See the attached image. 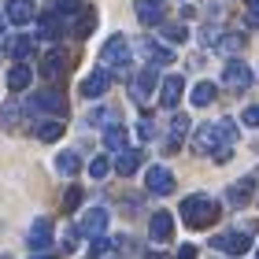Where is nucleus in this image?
<instances>
[{
  "mask_svg": "<svg viewBox=\"0 0 259 259\" xmlns=\"http://www.w3.org/2000/svg\"><path fill=\"white\" fill-rule=\"evenodd\" d=\"M78 230L85 233V237H104V230H108V207H89Z\"/></svg>",
  "mask_w": 259,
  "mask_h": 259,
  "instance_id": "nucleus-10",
  "label": "nucleus"
},
{
  "mask_svg": "<svg viewBox=\"0 0 259 259\" xmlns=\"http://www.w3.org/2000/svg\"><path fill=\"white\" fill-rule=\"evenodd\" d=\"M30 111H45V115H63L67 111V97L60 89H41V93H33L30 104H26Z\"/></svg>",
  "mask_w": 259,
  "mask_h": 259,
  "instance_id": "nucleus-3",
  "label": "nucleus"
},
{
  "mask_svg": "<svg viewBox=\"0 0 259 259\" xmlns=\"http://www.w3.org/2000/svg\"><path fill=\"white\" fill-rule=\"evenodd\" d=\"M145 189H148L152 196L174 193V174H170L167 167H148V170H145Z\"/></svg>",
  "mask_w": 259,
  "mask_h": 259,
  "instance_id": "nucleus-5",
  "label": "nucleus"
},
{
  "mask_svg": "<svg viewBox=\"0 0 259 259\" xmlns=\"http://www.w3.org/2000/svg\"><path fill=\"white\" fill-rule=\"evenodd\" d=\"M178 259H196V248H193V244H182V248H178Z\"/></svg>",
  "mask_w": 259,
  "mask_h": 259,
  "instance_id": "nucleus-42",
  "label": "nucleus"
},
{
  "mask_svg": "<svg viewBox=\"0 0 259 259\" xmlns=\"http://www.w3.org/2000/svg\"><path fill=\"white\" fill-rule=\"evenodd\" d=\"M30 78H33V70H30L26 63H15V67L8 70V89H15V93H19V89H26V85H30Z\"/></svg>",
  "mask_w": 259,
  "mask_h": 259,
  "instance_id": "nucleus-23",
  "label": "nucleus"
},
{
  "mask_svg": "<svg viewBox=\"0 0 259 259\" xmlns=\"http://www.w3.org/2000/svg\"><path fill=\"white\" fill-rule=\"evenodd\" d=\"M4 52L11 56V60H26V56L33 52V37H26V33H15V37L4 41Z\"/></svg>",
  "mask_w": 259,
  "mask_h": 259,
  "instance_id": "nucleus-20",
  "label": "nucleus"
},
{
  "mask_svg": "<svg viewBox=\"0 0 259 259\" xmlns=\"http://www.w3.org/2000/svg\"><path fill=\"white\" fill-rule=\"evenodd\" d=\"M222 81H226L230 89H248L252 85V67L241 63V60H230L222 67Z\"/></svg>",
  "mask_w": 259,
  "mask_h": 259,
  "instance_id": "nucleus-6",
  "label": "nucleus"
},
{
  "mask_svg": "<svg viewBox=\"0 0 259 259\" xmlns=\"http://www.w3.org/2000/svg\"><path fill=\"white\" fill-rule=\"evenodd\" d=\"M219 49L222 52H237V49H244V37H241V33H226V37L219 41Z\"/></svg>",
  "mask_w": 259,
  "mask_h": 259,
  "instance_id": "nucleus-35",
  "label": "nucleus"
},
{
  "mask_svg": "<svg viewBox=\"0 0 259 259\" xmlns=\"http://www.w3.org/2000/svg\"><path fill=\"white\" fill-rule=\"evenodd\" d=\"M60 33H63L60 15H41V19H37V37H41V41H60Z\"/></svg>",
  "mask_w": 259,
  "mask_h": 259,
  "instance_id": "nucleus-21",
  "label": "nucleus"
},
{
  "mask_svg": "<svg viewBox=\"0 0 259 259\" xmlns=\"http://www.w3.org/2000/svg\"><path fill=\"white\" fill-rule=\"evenodd\" d=\"M100 63H104V70H119V74L130 67V41L122 37V33L108 37V45L100 49Z\"/></svg>",
  "mask_w": 259,
  "mask_h": 259,
  "instance_id": "nucleus-2",
  "label": "nucleus"
},
{
  "mask_svg": "<svg viewBox=\"0 0 259 259\" xmlns=\"http://www.w3.org/2000/svg\"><path fill=\"white\" fill-rule=\"evenodd\" d=\"M152 89H156V67H145V70H137L134 81H130V97H134L137 104H145L152 97Z\"/></svg>",
  "mask_w": 259,
  "mask_h": 259,
  "instance_id": "nucleus-7",
  "label": "nucleus"
},
{
  "mask_svg": "<svg viewBox=\"0 0 259 259\" xmlns=\"http://www.w3.org/2000/svg\"><path fill=\"white\" fill-rule=\"evenodd\" d=\"M81 196H85V193H81L78 185H70V189L63 193V211H74V207L81 204Z\"/></svg>",
  "mask_w": 259,
  "mask_h": 259,
  "instance_id": "nucleus-34",
  "label": "nucleus"
},
{
  "mask_svg": "<svg viewBox=\"0 0 259 259\" xmlns=\"http://www.w3.org/2000/svg\"><path fill=\"white\" fill-rule=\"evenodd\" d=\"M211 244H215L219 252H226V255H244L252 248V233H244V230H233V233H215L211 237Z\"/></svg>",
  "mask_w": 259,
  "mask_h": 259,
  "instance_id": "nucleus-4",
  "label": "nucleus"
},
{
  "mask_svg": "<svg viewBox=\"0 0 259 259\" xmlns=\"http://www.w3.org/2000/svg\"><path fill=\"white\" fill-rule=\"evenodd\" d=\"M26 241H30V248H33V252H45V248L52 244V222H49V219H37V222L30 226Z\"/></svg>",
  "mask_w": 259,
  "mask_h": 259,
  "instance_id": "nucleus-15",
  "label": "nucleus"
},
{
  "mask_svg": "<svg viewBox=\"0 0 259 259\" xmlns=\"http://www.w3.org/2000/svg\"><path fill=\"white\" fill-rule=\"evenodd\" d=\"M215 219H219V204L207 193H196V196L182 200V222L189 230H207V226H215Z\"/></svg>",
  "mask_w": 259,
  "mask_h": 259,
  "instance_id": "nucleus-1",
  "label": "nucleus"
},
{
  "mask_svg": "<svg viewBox=\"0 0 259 259\" xmlns=\"http://www.w3.org/2000/svg\"><path fill=\"white\" fill-rule=\"evenodd\" d=\"M108 170H111V159H108V156H97V159L89 163V174H93V178H108Z\"/></svg>",
  "mask_w": 259,
  "mask_h": 259,
  "instance_id": "nucleus-33",
  "label": "nucleus"
},
{
  "mask_svg": "<svg viewBox=\"0 0 259 259\" xmlns=\"http://www.w3.org/2000/svg\"><path fill=\"white\" fill-rule=\"evenodd\" d=\"M248 4H255V0H248Z\"/></svg>",
  "mask_w": 259,
  "mask_h": 259,
  "instance_id": "nucleus-45",
  "label": "nucleus"
},
{
  "mask_svg": "<svg viewBox=\"0 0 259 259\" xmlns=\"http://www.w3.org/2000/svg\"><path fill=\"white\" fill-rule=\"evenodd\" d=\"M252 193H255V174H248V178H241V182L230 185V189H226V204L230 207H244L252 200Z\"/></svg>",
  "mask_w": 259,
  "mask_h": 259,
  "instance_id": "nucleus-11",
  "label": "nucleus"
},
{
  "mask_svg": "<svg viewBox=\"0 0 259 259\" xmlns=\"http://www.w3.org/2000/svg\"><path fill=\"white\" fill-rule=\"evenodd\" d=\"M148 259H170V255H163V252H152V255H148Z\"/></svg>",
  "mask_w": 259,
  "mask_h": 259,
  "instance_id": "nucleus-43",
  "label": "nucleus"
},
{
  "mask_svg": "<svg viewBox=\"0 0 259 259\" xmlns=\"http://www.w3.org/2000/svg\"><path fill=\"white\" fill-rule=\"evenodd\" d=\"M93 122H100L104 130H108V126H115V122H119V111H93Z\"/></svg>",
  "mask_w": 259,
  "mask_h": 259,
  "instance_id": "nucleus-37",
  "label": "nucleus"
},
{
  "mask_svg": "<svg viewBox=\"0 0 259 259\" xmlns=\"http://www.w3.org/2000/svg\"><path fill=\"white\" fill-rule=\"evenodd\" d=\"M163 4L159 0H137V19L145 22V26H156V22H163Z\"/></svg>",
  "mask_w": 259,
  "mask_h": 259,
  "instance_id": "nucleus-19",
  "label": "nucleus"
},
{
  "mask_svg": "<svg viewBox=\"0 0 259 259\" xmlns=\"http://www.w3.org/2000/svg\"><path fill=\"white\" fill-rule=\"evenodd\" d=\"M56 170H60V174H67V178H70V174H78L81 170V156H78V152H60V156H56Z\"/></svg>",
  "mask_w": 259,
  "mask_h": 259,
  "instance_id": "nucleus-25",
  "label": "nucleus"
},
{
  "mask_svg": "<svg viewBox=\"0 0 259 259\" xmlns=\"http://www.w3.org/2000/svg\"><path fill=\"white\" fill-rule=\"evenodd\" d=\"M81 11H85V8H81V0H56V15H60V19H70V15H81Z\"/></svg>",
  "mask_w": 259,
  "mask_h": 259,
  "instance_id": "nucleus-29",
  "label": "nucleus"
},
{
  "mask_svg": "<svg viewBox=\"0 0 259 259\" xmlns=\"http://www.w3.org/2000/svg\"><path fill=\"white\" fill-rule=\"evenodd\" d=\"M15 119H19V104H8V108L0 111V126L11 130V126H15Z\"/></svg>",
  "mask_w": 259,
  "mask_h": 259,
  "instance_id": "nucleus-36",
  "label": "nucleus"
},
{
  "mask_svg": "<svg viewBox=\"0 0 259 259\" xmlns=\"http://www.w3.org/2000/svg\"><path fill=\"white\" fill-rule=\"evenodd\" d=\"M193 148H196V152H215V148H226V145L219 141V126H215V122L196 126V134H193Z\"/></svg>",
  "mask_w": 259,
  "mask_h": 259,
  "instance_id": "nucleus-12",
  "label": "nucleus"
},
{
  "mask_svg": "<svg viewBox=\"0 0 259 259\" xmlns=\"http://www.w3.org/2000/svg\"><path fill=\"white\" fill-rule=\"evenodd\" d=\"M189 134V119L185 115H174L170 119V141H167V152H178V145H182V137Z\"/></svg>",
  "mask_w": 259,
  "mask_h": 259,
  "instance_id": "nucleus-24",
  "label": "nucleus"
},
{
  "mask_svg": "<svg viewBox=\"0 0 259 259\" xmlns=\"http://www.w3.org/2000/svg\"><path fill=\"white\" fill-rule=\"evenodd\" d=\"M255 255H259V252H255Z\"/></svg>",
  "mask_w": 259,
  "mask_h": 259,
  "instance_id": "nucleus-47",
  "label": "nucleus"
},
{
  "mask_svg": "<svg viewBox=\"0 0 259 259\" xmlns=\"http://www.w3.org/2000/svg\"><path fill=\"white\" fill-rule=\"evenodd\" d=\"M137 49H141V56H145L152 67H167V63H174V49H167V45H159V41H152V37H145Z\"/></svg>",
  "mask_w": 259,
  "mask_h": 259,
  "instance_id": "nucleus-9",
  "label": "nucleus"
},
{
  "mask_svg": "<svg viewBox=\"0 0 259 259\" xmlns=\"http://www.w3.org/2000/svg\"><path fill=\"white\" fill-rule=\"evenodd\" d=\"M111 167L119 170L122 178H130V174H137V167H145V152H141V148H122Z\"/></svg>",
  "mask_w": 259,
  "mask_h": 259,
  "instance_id": "nucleus-13",
  "label": "nucleus"
},
{
  "mask_svg": "<svg viewBox=\"0 0 259 259\" xmlns=\"http://www.w3.org/2000/svg\"><path fill=\"white\" fill-rule=\"evenodd\" d=\"M0 259H8V255H0Z\"/></svg>",
  "mask_w": 259,
  "mask_h": 259,
  "instance_id": "nucleus-46",
  "label": "nucleus"
},
{
  "mask_svg": "<svg viewBox=\"0 0 259 259\" xmlns=\"http://www.w3.org/2000/svg\"><path fill=\"white\" fill-rule=\"evenodd\" d=\"M111 248H115V241H108V237H93V259H108L111 255Z\"/></svg>",
  "mask_w": 259,
  "mask_h": 259,
  "instance_id": "nucleus-32",
  "label": "nucleus"
},
{
  "mask_svg": "<svg viewBox=\"0 0 259 259\" xmlns=\"http://www.w3.org/2000/svg\"><path fill=\"white\" fill-rule=\"evenodd\" d=\"M4 15H8V22H15V26H26V22L37 19V11H33L30 0H8Z\"/></svg>",
  "mask_w": 259,
  "mask_h": 259,
  "instance_id": "nucleus-16",
  "label": "nucleus"
},
{
  "mask_svg": "<svg viewBox=\"0 0 259 259\" xmlns=\"http://www.w3.org/2000/svg\"><path fill=\"white\" fill-rule=\"evenodd\" d=\"M108 85H111V74L108 70H93V74L81 81V97H89V100H97V97H104V93H108Z\"/></svg>",
  "mask_w": 259,
  "mask_h": 259,
  "instance_id": "nucleus-14",
  "label": "nucleus"
},
{
  "mask_svg": "<svg viewBox=\"0 0 259 259\" xmlns=\"http://www.w3.org/2000/svg\"><path fill=\"white\" fill-rule=\"evenodd\" d=\"M30 259H49V255H45V252H37V255H30Z\"/></svg>",
  "mask_w": 259,
  "mask_h": 259,
  "instance_id": "nucleus-44",
  "label": "nucleus"
},
{
  "mask_svg": "<svg viewBox=\"0 0 259 259\" xmlns=\"http://www.w3.org/2000/svg\"><path fill=\"white\" fill-rule=\"evenodd\" d=\"M248 26H259V0L248 4Z\"/></svg>",
  "mask_w": 259,
  "mask_h": 259,
  "instance_id": "nucleus-41",
  "label": "nucleus"
},
{
  "mask_svg": "<svg viewBox=\"0 0 259 259\" xmlns=\"http://www.w3.org/2000/svg\"><path fill=\"white\" fill-rule=\"evenodd\" d=\"M152 134H156V126H152V119H141V122H137V137H141V141H148Z\"/></svg>",
  "mask_w": 259,
  "mask_h": 259,
  "instance_id": "nucleus-39",
  "label": "nucleus"
},
{
  "mask_svg": "<svg viewBox=\"0 0 259 259\" xmlns=\"http://www.w3.org/2000/svg\"><path fill=\"white\" fill-rule=\"evenodd\" d=\"M185 37H189V30H185L182 22H170V26H163V41H170V45H182Z\"/></svg>",
  "mask_w": 259,
  "mask_h": 259,
  "instance_id": "nucleus-31",
  "label": "nucleus"
},
{
  "mask_svg": "<svg viewBox=\"0 0 259 259\" xmlns=\"http://www.w3.org/2000/svg\"><path fill=\"white\" fill-rule=\"evenodd\" d=\"M93 26H97V15H93V11H81L78 22H74V37H89Z\"/></svg>",
  "mask_w": 259,
  "mask_h": 259,
  "instance_id": "nucleus-28",
  "label": "nucleus"
},
{
  "mask_svg": "<svg viewBox=\"0 0 259 259\" xmlns=\"http://www.w3.org/2000/svg\"><path fill=\"white\" fill-rule=\"evenodd\" d=\"M219 97V89L211 85V81H196L193 93H189V100H193V108H207V104H215Z\"/></svg>",
  "mask_w": 259,
  "mask_h": 259,
  "instance_id": "nucleus-22",
  "label": "nucleus"
},
{
  "mask_svg": "<svg viewBox=\"0 0 259 259\" xmlns=\"http://www.w3.org/2000/svg\"><path fill=\"white\" fill-rule=\"evenodd\" d=\"M78 237H81V230H78V226H70V230L63 233V252H74V244H78Z\"/></svg>",
  "mask_w": 259,
  "mask_h": 259,
  "instance_id": "nucleus-38",
  "label": "nucleus"
},
{
  "mask_svg": "<svg viewBox=\"0 0 259 259\" xmlns=\"http://www.w3.org/2000/svg\"><path fill=\"white\" fill-rule=\"evenodd\" d=\"M104 145H108L111 152H122V148H126V130H122L119 122L108 126V130H104Z\"/></svg>",
  "mask_w": 259,
  "mask_h": 259,
  "instance_id": "nucleus-27",
  "label": "nucleus"
},
{
  "mask_svg": "<svg viewBox=\"0 0 259 259\" xmlns=\"http://www.w3.org/2000/svg\"><path fill=\"white\" fill-rule=\"evenodd\" d=\"M33 134H37V141L52 145V141H60V137H63V122H60V119H52V122H37V130H33Z\"/></svg>",
  "mask_w": 259,
  "mask_h": 259,
  "instance_id": "nucleus-26",
  "label": "nucleus"
},
{
  "mask_svg": "<svg viewBox=\"0 0 259 259\" xmlns=\"http://www.w3.org/2000/svg\"><path fill=\"white\" fill-rule=\"evenodd\" d=\"M182 89H185V81L178 74H167L163 85H159V104H163V108H174V104L182 100Z\"/></svg>",
  "mask_w": 259,
  "mask_h": 259,
  "instance_id": "nucleus-17",
  "label": "nucleus"
},
{
  "mask_svg": "<svg viewBox=\"0 0 259 259\" xmlns=\"http://www.w3.org/2000/svg\"><path fill=\"white\" fill-rule=\"evenodd\" d=\"M63 70H67V52H60V49H52L49 56H45V60H41V74L45 78H63Z\"/></svg>",
  "mask_w": 259,
  "mask_h": 259,
  "instance_id": "nucleus-18",
  "label": "nucleus"
},
{
  "mask_svg": "<svg viewBox=\"0 0 259 259\" xmlns=\"http://www.w3.org/2000/svg\"><path fill=\"white\" fill-rule=\"evenodd\" d=\"M148 237L156 241V244H167V241L174 237V215H170V211H156V215H152Z\"/></svg>",
  "mask_w": 259,
  "mask_h": 259,
  "instance_id": "nucleus-8",
  "label": "nucleus"
},
{
  "mask_svg": "<svg viewBox=\"0 0 259 259\" xmlns=\"http://www.w3.org/2000/svg\"><path fill=\"white\" fill-rule=\"evenodd\" d=\"M244 126H259V104H248V108H244Z\"/></svg>",
  "mask_w": 259,
  "mask_h": 259,
  "instance_id": "nucleus-40",
  "label": "nucleus"
},
{
  "mask_svg": "<svg viewBox=\"0 0 259 259\" xmlns=\"http://www.w3.org/2000/svg\"><path fill=\"white\" fill-rule=\"evenodd\" d=\"M215 126H219V141L233 148V141H237V122H233V119H222V122H215Z\"/></svg>",
  "mask_w": 259,
  "mask_h": 259,
  "instance_id": "nucleus-30",
  "label": "nucleus"
}]
</instances>
